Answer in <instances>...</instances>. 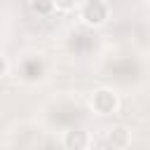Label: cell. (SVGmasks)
I'll return each mask as SVG.
<instances>
[{"label":"cell","instance_id":"obj_1","mask_svg":"<svg viewBox=\"0 0 150 150\" xmlns=\"http://www.w3.org/2000/svg\"><path fill=\"white\" fill-rule=\"evenodd\" d=\"M82 19L89 26H101L108 19V5L103 0H87L82 5Z\"/></svg>","mask_w":150,"mask_h":150},{"label":"cell","instance_id":"obj_2","mask_svg":"<svg viewBox=\"0 0 150 150\" xmlns=\"http://www.w3.org/2000/svg\"><path fill=\"white\" fill-rule=\"evenodd\" d=\"M91 105L96 112L101 115H108V112H115L117 108V94L112 89H96L94 96H91Z\"/></svg>","mask_w":150,"mask_h":150},{"label":"cell","instance_id":"obj_3","mask_svg":"<svg viewBox=\"0 0 150 150\" xmlns=\"http://www.w3.org/2000/svg\"><path fill=\"white\" fill-rule=\"evenodd\" d=\"M63 145H66V150H87V145H89L87 129H80V127L68 129L63 136Z\"/></svg>","mask_w":150,"mask_h":150},{"label":"cell","instance_id":"obj_4","mask_svg":"<svg viewBox=\"0 0 150 150\" xmlns=\"http://www.w3.org/2000/svg\"><path fill=\"white\" fill-rule=\"evenodd\" d=\"M129 141H131V136H129V129H127V127H112L110 134H108V143H110V148H115V150L127 148Z\"/></svg>","mask_w":150,"mask_h":150},{"label":"cell","instance_id":"obj_5","mask_svg":"<svg viewBox=\"0 0 150 150\" xmlns=\"http://www.w3.org/2000/svg\"><path fill=\"white\" fill-rule=\"evenodd\" d=\"M30 7H33V12H35V14L47 16V14L56 7V2H54V0H30Z\"/></svg>","mask_w":150,"mask_h":150},{"label":"cell","instance_id":"obj_6","mask_svg":"<svg viewBox=\"0 0 150 150\" xmlns=\"http://www.w3.org/2000/svg\"><path fill=\"white\" fill-rule=\"evenodd\" d=\"M23 75H26L28 80H35V77H40V75H42V61H38V59L28 61V63L23 66Z\"/></svg>","mask_w":150,"mask_h":150},{"label":"cell","instance_id":"obj_7","mask_svg":"<svg viewBox=\"0 0 150 150\" xmlns=\"http://www.w3.org/2000/svg\"><path fill=\"white\" fill-rule=\"evenodd\" d=\"M56 2V7L59 9H70V7H75V2L77 0H54Z\"/></svg>","mask_w":150,"mask_h":150},{"label":"cell","instance_id":"obj_8","mask_svg":"<svg viewBox=\"0 0 150 150\" xmlns=\"http://www.w3.org/2000/svg\"><path fill=\"white\" fill-rule=\"evenodd\" d=\"M7 70H9V61H7V56H2V63H0V75H7Z\"/></svg>","mask_w":150,"mask_h":150}]
</instances>
